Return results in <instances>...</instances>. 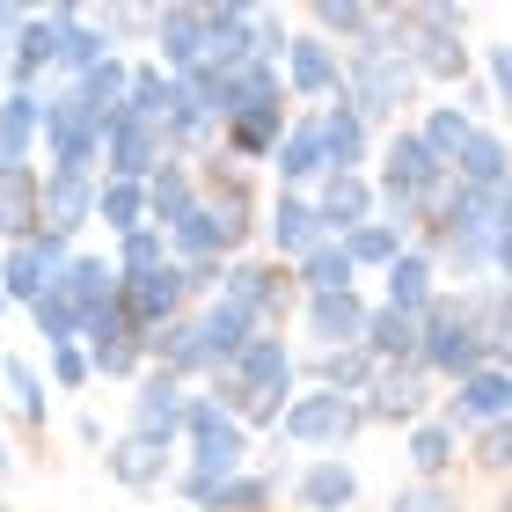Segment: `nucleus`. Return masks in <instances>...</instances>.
Returning <instances> with one entry per match:
<instances>
[{"mask_svg": "<svg viewBox=\"0 0 512 512\" xmlns=\"http://www.w3.org/2000/svg\"><path fill=\"white\" fill-rule=\"evenodd\" d=\"M432 403H439V388L417 374V366H381L374 388L359 395L366 425H388V432H410L417 417H432Z\"/></svg>", "mask_w": 512, "mask_h": 512, "instance_id": "obj_12", "label": "nucleus"}, {"mask_svg": "<svg viewBox=\"0 0 512 512\" xmlns=\"http://www.w3.org/2000/svg\"><path fill=\"white\" fill-rule=\"evenodd\" d=\"M96 227H110V242H118V235H139V227H147V191H139V183L96 176Z\"/></svg>", "mask_w": 512, "mask_h": 512, "instance_id": "obj_42", "label": "nucleus"}, {"mask_svg": "<svg viewBox=\"0 0 512 512\" xmlns=\"http://www.w3.org/2000/svg\"><path fill=\"white\" fill-rule=\"evenodd\" d=\"M337 96L366 118V132H374V125H395V118L417 103V74H410V59H403L395 8H381L374 37H359L352 52H344V88H337Z\"/></svg>", "mask_w": 512, "mask_h": 512, "instance_id": "obj_2", "label": "nucleus"}, {"mask_svg": "<svg viewBox=\"0 0 512 512\" xmlns=\"http://www.w3.org/2000/svg\"><path fill=\"white\" fill-rule=\"evenodd\" d=\"M322 125V161H330V176H366V161H374V132H366V118L344 96H330L315 110Z\"/></svg>", "mask_w": 512, "mask_h": 512, "instance_id": "obj_25", "label": "nucleus"}, {"mask_svg": "<svg viewBox=\"0 0 512 512\" xmlns=\"http://www.w3.org/2000/svg\"><path fill=\"white\" fill-rule=\"evenodd\" d=\"M461 461H469L476 476H505V461H512V417H505V425L469 432V439H461Z\"/></svg>", "mask_w": 512, "mask_h": 512, "instance_id": "obj_46", "label": "nucleus"}, {"mask_svg": "<svg viewBox=\"0 0 512 512\" xmlns=\"http://www.w3.org/2000/svg\"><path fill=\"white\" fill-rule=\"evenodd\" d=\"M483 81L505 96V81H512V52H505V44H483Z\"/></svg>", "mask_w": 512, "mask_h": 512, "instance_id": "obj_50", "label": "nucleus"}, {"mask_svg": "<svg viewBox=\"0 0 512 512\" xmlns=\"http://www.w3.org/2000/svg\"><path fill=\"white\" fill-rule=\"evenodd\" d=\"M476 366H491V359H483L476 330L461 322V293L439 286V300L417 315V374H425L432 388H454L461 374H476Z\"/></svg>", "mask_w": 512, "mask_h": 512, "instance_id": "obj_5", "label": "nucleus"}, {"mask_svg": "<svg viewBox=\"0 0 512 512\" xmlns=\"http://www.w3.org/2000/svg\"><path fill=\"white\" fill-rule=\"evenodd\" d=\"M176 469H198V476H235L249 469V432L227 417V403L213 388H191V403H183V439H176Z\"/></svg>", "mask_w": 512, "mask_h": 512, "instance_id": "obj_3", "label": "nucleus"}, {"mask_svg": "<svg viewBox=\"0 0 512 512\" xmlns=\"http://www.w3.org/2000/svg\"><path fill=\"white\" fill-rule=\"evenodd\" d=\"M249 337H256V315H249V308H235V300H220V293H213V300H198V308H191V344H198L205 381H213V374L242 352Z\"/></svg>", "mask_w": 512, "mask_h": 512, "instance_id": "obj_16", "label": "nucleus"}, {"mask_svg": "<svg viewBox=\"0 0 512 512\" xmlns=\"http://www.w3.org/2000/svg\"><path fill=\"white\" fill-rule=\"evenodd\" d=\"M293 388H300V359H293L286 330H256L242 352L213 374V395L227 403V417H235L242 432H271L278 410L293 403Z\"/></svg>", "mask_w": 512, "mask_h": 512, "instance_id": "obj_1", "label": "nucleus"}, {"mask_svg": "<svg viewBox=\"0 0 512 512\" xmlns=\"http://www.w3.org/2000/svg\"><path fill=\"white\" fill-rule=\"evenodd\" d=\"M388 512H461V498H454V483H403V491L388 498Z\"/></svg>", "mask_w": 512, "mask_h": 512, "instance_id": "obj_47", "label": "nucleus"}, {"mask_svg": "<svg viewBox=\"0 0 512 512\" xmlns=\"http://www.w3.org/2000/svg\"><path fill=\"white\" fill-rule=\"evenodd\" d=\"M59 293L74 300V315H81V322H88V315H103L110 300H118V271H110V256L74 249V264L59 271Z\"/></svg>", "mask_w": 512, "mask_h": 512, "instance_id": "obj_30", "label": "nucleus"}, {"mask_svg": "<svg viewBox=\"0 0 512 512\" xmlns=\"http://www.w3.org/2000/svg\"><path fill=\"white\" fill-rule=\"evenodd\" d=\"M293 271V293L300 300H322V293H352L359 286V271H352V256H344V242H315L300 264H286Z\"/></svg>", "mask_w": 512, "mask_h": 512, "instance_id": "obj_34", "label": "nucleus"}, {"mask_svg": "<svg viewBox=\"0 0 512 512\" xmlns=\"http://www.w3.org/2000/svg\"><path fill=\"white\" fill-rule=\"evenodd\" d=\"M96 132H103V161H96V176H110V183H147L161 161V132L147 125V118H132V110H110V118H96Z\"/></svg>", "mask_w": 512, "mask_h": 512, "instance_id": "obj_10", "label": "nucleus"}, {"mask_svg": "<svg viewBox=\"0 0 512 512\" xmlns=\"http://www.w3.org/2000/svg\"><path fill=\"white\" fill-rule=\"evenodd\" d=\"M344 242V256H352V271H388L395 256L410 249V235H395V227H381V220H366V227H352V235H337Z\"/></svg>", "mask_w": 512, "mask_h": 512, "instance_id": "obj_43", "label": "nucleus"}, {"mask_svg": "<svg viewBox=\"0 0 512 512\" xmlns=\"http://www.w3.org/2000/svg\"><path fill=\"white\" fill-rule=\"evenodd\" d=\"M118 300H125V315H132L139 337L161 330V322H176V315H191V293H183V271L176 264H161L147 278H118Z\"/></svg>", "mask_w": 512, "mask_h": 512, "instance_id": "obj_23", "label": "nucleus"}, {"mask_svg": "<svg viewBox=\"0 0 512 512\" xmlns=\"http://www.w3.org/2000/svg\"><path fill=\"white\" fill-rule=\"evenodd\" d=\"M176 512H183V505H176Z\"/></svg>", "mask_w": 512, "mask_h": 512, "instance_id": "obj_56", "label": "nucleus"}, {"mask_svg": "<svg viewBox=\"0 0 512 512\" xmlns=\"http://www.w3.org/2000/svg\"><path fill=\"white\" fill-rule=\"evenodd\" d=\"M22 315L37 322V344H44V352H59V344H81V315H74V300H66L59 286H52V293H37Z\"/></svg>", "mask_w": 512, "mask_h": 512, "instance_id": "obj_44", "label": "nucleus"}, {"mask_svg": "<svg viewBox=\"0 0 512 512\" xmlns=\"http://www.w3.org/2000/svg\"><path fill=\"white\" fill-rule=\"evenodd\" d=\"M483 118H476V110L469 103H461V96H439V103H425V110H417V147H425L432 161H439V169H454V154L461 147H469V132H476Z\"/></svg>", "mask_w": 512, "mask_h": 512, "instance_id": "obj_27", "label": "nucleus"}, {"mask_svg": "<svg viewBox=\"0 0 512 512\" xmlns=\"http://www.w3.org/2000/svg\"><path fill=\"white\" fill-rule=\"evenodd\" d=\"M183 403H191V388L176 374H161V366H147V374L132 381V425L125 432L154 439V447H176L183 439Z\"/></svg>", "mask_w": 512, "mask_h": 512, "instance_id": "obj_14", "label": "nucleus"}, {"mask_svg": "<svg viewBox=\"0 0 512 512\" xmlns=\"http://www.w3.org/2000/svg\"><path fill=\"white\" fill-rule=\"evenodd\" d=\"M0 388H8V410L22 417V425L44 432V417H52V388H44V374L22 352H0Z\"/></svg>", "mask_w": 512, "mask_h": 512, "instance_id": "obj_39", "label": "nucleus"}, {"mask_svg": "<svg viewBox=\"0 0 512 512\" xmlns=\"http://www.w3.org/2000/svg\"><path fill=\"white\" fill-rule=\"evenodd\" d=\"M44 88H0V161H37Z\"/></svg>", "mask_w": 512, "mask_h": 512, "instance_id": "obj_32", "label": "nucleus"}, {"mask_svg": "<svg viewBox=\"0 0 512 512\" xmlns=\"http://www.w3.org/2000/svg\"><path fill=\"white\" fill-rule=\"evenodd\" d=\"M308 205H315V220H322V235H352V227H366L374 220V176H322L315 191H308Z\"/></svg>", "mask_w": 512, "mask_h": 512, "instance_id": "obj_26", "label": "nucleus"}, {"mask_svg": "<svg viewBox=\"0 0 512 512\" xmlns=\"http://www.w3.org/2000/svg\"><path fill=\"white\" fill-rule=\"evenodd\" d=\"M374 374H381V366H374V359H366V352H359V344H352V352H315V359H308V388H330V395H352V403H359V395H366V388H374Z\"/></svg>", "mask_w": 512, "mask_h": 512, "instance_id": "obj_41", "label": "nucleus"}, {"mask_svg": "<svg viewBox=\"0 0 512 512\" xmlns=\"http://www.w3.org/2000/svg\"><path fill=\"white\" fill-rule=\"evenodd\" d=\"M425 256H432L439 278H461V293L491 286V278H505V264H512V220L483 227V235H447V242H432Z\"/></svg>", "mask_w": 512, "mask_h": 512, "instance_id": "obj_11", "label": "nucleus"}, {"mask_svg": "<svg viewBox=\"0 0 512 512\" xmlns=\"http://www.w3.org/2000/svg\"><path fill=\"white\" fill-rule=\"evenodd\" d=\"M22 22H30V8H22V0H0V44H8Z\"/></svg>", "mask_w": 512, "mask_h": 512, "instance_id": "obj_51", "label": "nucleus"}, {"mask_svg": "<svg viewBox=\"0 0 512 512\" xmlns=\"http://www.w3.org/2000/svg\"><path fill=\"white\" fill-rule=\"evenodd\" d=\"M256 235H264L271 264H300L315 242H330V235H322V220H315V205H308V191H271L264 220H256Z\"/></svg>", "mask_w": 512, "mask_h": 512, "instance_id": "obj_15", "label": "nucleus"}, {"mask_svg": "<svg viewBox=\"0 0 512 512\" xmlns=\"http://www.w3.org/2000/svg\"><path fill=\"white\" fill-rule=\"evenodd\" d=\"M374 22H381V8H366V0H315V8H308V37L352 52L359 37H374Z\"/></svg>", "mask_w": 512, "mask_h": 512, "instance_id": "obj_38", "label": "nucleus"}, {"mask_svg": "<svg viewBox=\"0 0 512 512\" xmlns=\"http://www.w3.org/2000/svg\"><path fill=\"white\" fill-rule=\"evenodd\" d=\"M432 417L454 439H469L483 425H505V417H512V374H505V366H476V374H461L454 388H439Z\"/></svg>", "mask_w": 512, "mask_h": 512, "instance_id": "obj_9", "label": "nucleus"}, {"mask_svg": "<svg viewBox=\"0 0 512 512\" xmlns=\"http://www.w3.org/2000/svg\"><path fill=\"white\" fill-rule=\"evenodd\" d=\"M139 191H147V227H154V235H169V227L198 205V176H191V161H161Z\"/></svg>", "mask_w": 512, "mask_h": 512, "instance_id": "obj_29", "label": "nucleus"}, {"mask_svg": "<svg viewBox=\"0 0 512 512\" xmlns=\"http://www.w3.org/2000/svg\"><path fill=\"white\" fill-rule=\"evenodd\" d=\"M37 235V161H8L0 169V242Z\"/></svg>", "mask_w": 512, "mask_h": 512, "instance_id": "obj_37", "label": "nucleus"}, {"mask_svg": "<svg viewBox=\"0 0 512 512\" xmlns=\"http://www.w3.org/2000/svg\"><path fill=\"white\" fill-rule=\"evenodd\" d=\"M44 388H59V395L88 388V352H81V344H59V352L44 359Z\"/></svg>", "mask_w": 512, "mask_h": 512, "instance_id": "obj_49", "label": "nucleus"}, {"mask_svg": "<svg viewBox=\"0 0 512 512\" xmlns=\"http://www.w3.org/2000/svg\"><path fill=\"white\" fill-rule=\"evenodd\" d=\"M432 300H439V271H432V256L410 242V249L381 271V308H395V315H425Z\"/></svg>", "mask_w": 512, "mask_h": 512, "instance_id": "obj_28", "label": "nucleus"}, {"mask_svg": "<svg viewBox=\"0 0 512 512\" xmlns=\"http://www.w3.org/2000/svg\"><path fill=\"white\" fill-rule=\"evenodd\" d=\"M74 249L81 242L52 235V227H37V235H22V242H0V293H8V308H30L37 293H52L59 271L74 264Z\"/></svg>", "mask_w": 512, "mask_h": 512, "instance_id": "obj_8", "label": "nucleus"}, {"mask_svg": "<svg viewBox=\"0 0 512 512\" xmlns=\"http://www.w3.org/2000/svg\"><path fill=\"white\" fill-rule=\"evenodd\" d=\"M278 81H286V103H330L344 88V52L308 37V30H293L286 59H278Z\"/></svg>", "mask_w": 512, "mask_h": 512, "instance_id": "obj_13", "label": "nucleus"}, {"mask_svg": "<svg viewBox=\"0 0 512 512\" xmlns=\"http://www.w3.org/2000/svg\"><path fill=\"white\" fill-rule=\"evenodd\" d=\"M264 169L278 176V191H315L322 176H330V161H322V125H315V110H293V125L278 132V147Z\"/></svg>", "mask_w": 512, "mask_h": 512, "instance_id": "obj_20", "label": "nucleus"}, {"mask_svg": "<svg viewBox=\"0 0 512 512\" xmlns=\"http://www.w3.org/2000/svg\"><path fill=\"white\" fill-rule=\"evenodd\" d=\"M0 315H8V293H0Z\"/></svg>", "mask_w": 512, "mask_h": 512, "instance_id": "obj_54", "label": "nucleus"}, {"mask_svg": "<svg viewBox=\"0 0 512 512\" xmlns=\"http://www.w3.org/2000/svg\"><path fill=\"white\" fill-rule=\"evenodd\" d=\"M103 469H110V483H118V491L154 498L161 483L176 476V447H154V439H139V432H118V439L103 447Z\"/></svg>", "mask_w": 512, "mask_h": 512, "instance_id": "obj_21", "label": "nucleus"}, {"mask_svg": "<svg viewBox=\"0 0 512 512\" xmlns=\"http://www.w3.org/2000/svg\"><path fill=\"white\" fill-rule=\"evenodd\" d=\"M220 300L249 308V315H256V330H286V315L300 308L293 271H286V264H271V256H227V264H220Z\"/></svg>", "mask_w": 512, "mask_h": 512, "instance_id": "obj_7", "label": "nucleus"}, {"mask_svg": "<svg viewBox=\"0 0 512 512\" xmlns=\"http://www.w3.org/2000/svg\"><path fill=\"white\" fill-rule=\"evenodd\" d=\"M154 66L169 81H183V74H198L205 66V15L191 8V0H183V8H154Z\"/></svg>", "mask_w": 512, "mask_h": 512, "instance_id": "obj_24", "label": "nucleus"}, {"mask_svg": "<svg viewBox=\"0 0 512 512\" xmlns=\"http://www.w3.org/2000/svg\"><path fill=\"white\" fill-rule=\"evenodd\" d=\"M454 183H476V191H505V176H512V154H505V132L498 125H476L469 132V147L454 154Z\"/></svg>", "mask_w": 512, "mask_h": 512, "instance_id": "obj_31", "label": "nucleus"}, {"mask_svg": "<svg viewBox=\"0 0 512 512\" xmlns=\"http://www.w3.org/2000/svg\"><path fill=\"white\" fill-rule=\"evenodd\" d=\"M366 300L359 286L352 293H322V300H300V330H308L315 352H352V344L366 337Z\"/></svg>", "mask_w": 512, "mask_h": 512, "instance_id": "obj_22", "label": "nucleus"}, {"mask_svg": "<svg viewBox=\"0 0 512 512\" xmlns=\"http://www.w3.org/2000/svg\"><path fill=\"white\" fill-rule=\"evenodd\" d=\"M169 264V242L154 235V227H139V235H118L110 242V271L118 278H147V271H161Z\"/></svg>", "mask_w": 512, "mask_h": 512, "instance_id": "obj_45", "label": "nucleus"}, {"mask_svg": "<svg viewBox=\"0 0 512 512\" xmlns=\"http://www.w3.org/2000/svg\"><path fill=\"white\" fill-rule=\"evenodd\" d=\"M37 154L52 176H96L103 161V132H96V110H81L66 88H44V118H37Z\"/></svg>", "mask_w": 512, "mask_h": 512, "instance_id": "obj_6", "label": "nucleus"}, {"mask_svg": "<svg viewBox=\"0 0 512 512\" xmlns=\"http://www.w3.org/2000/svg\"><path fill=\"white\" fill-rule=\"evenodd\" d=\"M0 169H8V161H0Z\"/></svg>", "mask_w": 512, "mask_h": 512, "instance_id": "obj_55", "label": "nucleus"}, {"mask_svg": "<svg viewBox=\"0 0 512 512\" xmlns=\"http://www.w3.org/2000/svg\"><path fill=\"white\" fill-rule=\"evenodd\" d=\"M359 432H366V410L352 395H330V388H293V403L271 425L278 447H308V454H344Z\"/></svg>", "mask_w": 512, "mask_h": 512, "instance_id": "obj_4", "label": "nucleus"}, {"mask_svg": "<svg viewBox=\"0 0 512 512\" xmlns=\"http://www.w3.org/2000/svg\"><path fill=\"white\" fill-rule=\"evenodd\" d=\"M249 44H256V66H278V59H286V44H293L286 15H278V8H256V22H249Z\"/></svg>", "mask_w": 512, "mask_h": 512, "instance_id": "obj_48", "label": "nucleus"}, {"mask_svg": "<svg viewBox=\"0 0 512 512\" xmlns=\"http://www.w3.org/2000/svg\"><path fill=\"white\" fill-rule=\"evenodd\" d=\"M286 498L300 512H352L359 505V469L344 454H315V461H300L286 476Z\"/></svg>", "mask_w": 512, "mask_h": 512, "instance_id": "obj_17", "label": "nucleus"}, {"mask_svg": "<svg viewBox=\"0 0 512 512\" xmlns=\"http://www.w3.org/2000/svg\"><path fill=\"white\" fill-rule=\"evenodd\" d=\"M278 491H286V476L278 469H235V476H220V491H213V505L205 512H271L278 505Z\"/></svg>", "mask_w": 512, "mask_h": 512, "instance_id": "obj_40", "label": "nucleus"}, {"mask_svg": "<svg viewBox=\"0 0 512 512\" xmlns=\"http://www.w3.org/2000/svg\"><path fill=\"white\" fill-rule=\"evenodd\" d=\"M403 461H410L417 483H447V469L461 461V439L439 425V417H417V425L403 432Z\"/></svg>", "mask_w": 512, "mask_h": 512, "instance_id": "obj_35", "label": "nucleus"}, {"mask_svg": "<svg viewBox=\"0 0 512 512\" xmlns=\"http://www.w3.org/2000/svg\"><path fill=\"white\" fill-rule=\"evenodd\" d=\"M74 439H81V447H110V432H103V417H74Z\"/></svg>", "mask_w": 512, "mask_h": 512, "instance_id": "obj_52", "label": "nucleus"}, {"mask_svg": "<svg viewBox=\"0 0 512 512\" xmlns=\"http://www.w3.org/2000/svg\"><path fill=\"white\" fill-rule=\"evenodd\" d=\"M359 352L374 359V366H417V315H395V308H366V337H359Z\"/></svg>", "mask_w": 512, "mask_h": 512, "instance_id": "obj_33", "label": "nucleus"}, {"mask_svg": "<svg viewBox=\"0 0 512 512\" xmlns=\"http://www.w3.org/2000/svg\"><path fill=\"white\" fill-rule=\"evenodd\" d=\"M52 52H59L52 15L30 8V22L0 44V88H52Z\"/></svg>", "mask_w": 512, "mask_h": 512, "instance_id": "obj_19", "label": "nucleus"}, {"mask_svg": "<svg viewBox=\"0 0 512 512\" xmlns=\"http://www.w3.org/2000/svg\"><path fill=\"white\" fill-rule=\"evenodd\" d=\"M0 476H15V447H8V432H0Z\"/></svg>", "mask_w": 512, "mask_h": 512, "instance_id": "obj_53", "label": "nucleus"}, {"mask_svg": "<svg viewBox=\"0 0 512 512\" xmlns=\"http://www.w3.org/2000/svg\"><path fill=\"white\" fill-rule=\"evenodd\" d=\"M125 81H132V52H103L96 66H88L81 81H52V88H66L81 110H96V118H110V110L125 103Z\"/></svg>", "mask_w": 512, "mask_h": 512, "instance_id": "obj_36", "label": "nucleus"}, {"mask_svg": "<svg viewBox=\"0 0 512 512\" xmlns=\"http://www.w3.org/2000/svg\"><path fill=\"white\" fill-rule=\"evenodd\" d=\"M37 227L81 242L88 227H96V176H52V169H37Z\"/></svg>", "mask_w": 512, "mask_h": 512, "instance_id": "obj_18", "label": "nucleus"}]
</instances>
